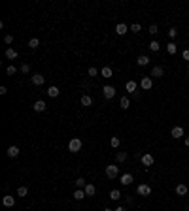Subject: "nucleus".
<instances>
[{"label":"nucleus","instance_id":"obj_1","mask_svg":"<svg viewBox=\"0 0 189 211\" xmlns=\"http://www.w3.org/2000/svg\"><path fill=\"white\" fill-rule=\"evenodd\" d=\"M117 175H119V166H117V164L106 166V177H108V179H115Z\"/></svg>","mask_w":189,"mask_h":211},{"label":"nucleus","instance_id":"obj_2","mask_svg":"<svg viewBox=\"0 0 189 211\" xmlns=\"http://www.w3.org/2000/svg\"><path fill=\"white\" fill-rule=\"evenodd\" d=\"M68 151H72V153H80V151H81V139H80V138H72V139H70V143H68Z\"/></svg>","mask_w":189,"mask_h":211},{"label":"nucleus","instance_id":"obj_3","mask_svg":"<svg viewBox=\"0 0 189 211\" xmlns=\"http://www.w3.org/2000/svg\"><path fill=\"white\" fill-rule=\"evenodd\" d=\"M140 87H142L144 90H150L151 87H153V81H151V77H148V75H144L142 79H140Z\"/></svg>","mask_w":189,"mask_h":211},{"label":"nucleus","instance_id":"obj_4","mask_svg":"<svg viewBox=\"0 0 189 211\" xmlns=\"http://www.w3.org/2000/svg\"><path fill=\"white\" fill-rule=\"evenodd\" d=\"M46 108H47V104L44 102V100H36L32 104V109L36 111V113H42V111H46Z\"/></svg>","mask_w":189,"mask_h":211},{"label":"nucleus","instance_id":"obj_5","mask_svg":"<svg viewBox=\"0 0 189 211\" xmlns=\"http://www.w3.org/2000/svg\"><path fill=\"white\" fill-rule=\"evenodd\" d=\"M102 94H104V98H114L115 96V89L112 87V85H106V87H102Z\"/></svg>","mask_w":189,"mask_h":211},{"label":"nucleus","instance_id":"obj_6","mask_svg":"<svg viewBox=\"0 0 189 211\" xmlns=\"http://www.w3.org/2000/svg\"><path fill=\"white\" fill-rule=\"evenodd\" d=\"M136 192H138V196H150L151 194V187L150 185H138Z\"/></svg>","mask_w":189,"mask_h":211},{"label":"nucleus","instance_id":"obj_7","mask_svg":"<svg viewBox=\"0 0 189 211\" xmlns=\"http://www.w3.org/2000/svg\"><path fill=\"white\" fill-rule=\"evenodd\" d=\"M30 81H32V85H36V87H40V85H44V81H46V77L42 75V74H34L32 77H30Z\"/></svg>","mask_w":189,"mask_h":211},{"label":"nucleus","instance_id":"obj_8","mask_svg":"<svg viewBox=\"0 0 189 211\" xmlns=\"http://www.w3.org/2000/svg\"><path fill=\"white\" fill-rule=\"evenodd\" d=\"M170 136L174 139H180V138H184V128L181 126H174V128L170 130Z\"/></svg>","mask_w":189,"mask_h":211},{"label":"nucleus","instance_id":"obj_9","mask_svg":"<svg viewBox=\"0 0 189 211\" xmlns=\"http://www.w3.org/2000/svg\"><path fill=\"white\" fill-rule=\"evenodd\" d=\"M140 160H142V164H144V166H153V162H155V158H153L150 153L142 154V158H140Z\"/></svg>","mask_w":189,"mask_h":211},{"label":"nucleus","instance_id":"obj_10","mask_svg":"<svg viewBox=\"0 0 189 211\" xmlns=\"http://www.w3.org/2000/svg\"><path fill=\"white\" fill-rule=\"evenodd\" d=\"M6 154H8L10 158H15L17 154H19V147H17V145H10L8 151H6Z\"/></svg>","mask_w":189,"mask_h":211},{"label":"nucleus","instance_id":"obj_11","mask_svg":"<svg viewBox=\"0 0 189 211\" xmlns=\"http://www.w3.org/2000/svg\"><path fill=\"white\" fill-rule=\"evenodd\" d=\"M119 181H121V185L127 187V185H131V183L134 181V179H132V173H123L121 177H119Z\"/></svg>","mask_w":189,"mask_h":211},{"label":"nucleus","instance_id":"obj_12","mask_svg":"<svg viewBox=\"0 0 189 211\" xmlns=\"http://www.w3.org/2000/svg\"><path fill=\"white\" fill-rule=\"evenodd\" d=\"M151 75H153V77H163V75H165L163 66H153V68H151Z\"/></svg>","mask_w":189,"mask_h":211},{"label":"nucleus","instance_id":"obj_13","mask_svg":"<svg viewBox=\"0 0 189 211\" xmlns=\"http://www.w3.org/2000/svg\"><path fill=\"white\" fill-rule=\"evenodd\" d=\"M72 198L74 200H83V198H85V191H83V188H76V191H74V194H72Z\"/></svg>","mask_w":189,"mask_h":211},{"label":"nucleus","instance_id":"obj_14","mask_svg":"<svg viewBox=\"0 0 189 211\" xmlns=\"http://www.w3.org/2000/svg\"><path fill=\"white\" fill-rule=\"evenodd\" d=\"M2 203H4L6 207H13V206H15V198H13V196H4Z\"/></svg>","mask_w":189,"mask_h":211},{"label":"nucleus","instance_id":"obj_15","mask_svg":"<svg viewBox=\"0 0 189 211\" xmlns=\"http://www.w3.org/2000/svg\"><path fill=\"white\" fill-rule=\"evenodd\" d=\"M115 32L119 34V36H123V34H127V32H129V26L125 25V23H119V25L115 26Z\"/></svg>","mask_w":189,"mask_h":211},{"label":"nucleus","instance_id":"obj_16","mask_svg":"<svg viewBox=\"0 0 189 211\" xmlns=\"http://www.w3.org/2000/svg\"><path fill=\"white\" fill-rule=\"evenodd\" d=\"M136 81H127V85H125V89H127V93L129 94H134L136 93Z\"/></svg>","mask_w":189,"mask_h":211},{"label":"nucleus","instance_id":"obj_17","mask_svg":"<svg viewBox=\"0 0 189 211\" xmlns=\"http://www.w3.org/2000/svg\"><path fill=\"white\" fill-rule=\"evenodd\" d=\"M136 62H138V66H148L150 64V57L148 55H140V57L136 59Z\"/></svg>","mask_w":189,"mask_h":211},{"label":"nucleus","instance_id":"obj_18","mask_svg":"<svg viewBox=\"0 0 189 211\" xmlns=\"http://www.w3.org/2000/svg\"><path fill=\"white\" fill-rule=\"evenodd\" d=\"M83 191H85V196H95V192H96V187H95V185H91V183H87Z\"/></svg>","mask_w":189,"mask_h":211},{"label":"nucleus","instance_id":"obj_19","mask_svg":"<svg viewBox=\"0 0 189 211\" xmlns=\"http://www.w3.org/2000/svg\"><path fill=\"white\" fill-rule=\"evenodd\" d=\"M81 106H85V108L93 106V98H91L89 94H83V96H81Z\"/></svg>","mask_w":189,"mask_h":211},{"label":"nucleus","instance_id":"obj_20","mask_svg":"<svg viewBox=\"0 0 189 211\" xmlns=\"http://www.w3.org/2000/svg\"><path fill=\"white\" fill-rule=\"evenodd\" d=\"M129 106H131L129 96H123L121 100H119V108H121V109H129Z\"/></svg>","mask_w":189,"mask_h":211},{"label":"nucleus","instance_id":"obj_21","mask_svg":"<svg viewBox=\"0 0 189 211\" xmlns=\"http://www.w3.org/2000/svg\"><path fill=\"white\" fill-rule=\"evenodd\" d=\"M6 59H10V60H13V59H17V51L15 49H6Z\"/></svg>","mask_w":189,"mask_h":211},{"label":"nucleus","instance_id":"obj_22","mask_svg":"<svg viewBox=\"0 0 189 211\" xmlns=\"http://www.w3.org/2000/svg\"><path fill=\"white\" fill-rule=\"evenodd\" d=\"M47 94H49L51 98H57V96L61 94V90H59L57 87H49V89H47Z\"/></svg>","mask_w":189,"mask_h":211},{"label":"nucleus","instance_id":"obj_23","mask_svg":"<svg viewBox=\"0 0 189 211\" xmlns=\"http://www.w3.org/2000/svg\"><path fill=\"white\" fill-rule=\"evenodd\" d=\"M115 160H117V162H125V160H127V153L117 151V153H115Z\"/></svg>","mask_w":189,"mask_h":211},{"label":"nucleus","instance_id":"obj_24","mask_svg":"<svg viewBox=\"0 0 189 211\" xmlns=\"http://www.w3.org/2000/svg\"><path fill=\"white\" fill-rule=\"evenodd\" d=\"M176 194L185 196V194H187V185H178V187H176Z\"/></svg>","mask_w":189,"mask_h":211},{"label":"nucleus","instance_id":"obj_25","mask_svg":"<svg viewBox=\"0 0 189 211\" xmlns=\"http://www.w3.org/2000/svg\"><path fill=\"white\" fill-rule=\"evenodd\" d=\"M150 49H151V51H153V53H157V51H159V49H161V44H159V41H157V40H153V41H150Z\"/></svg>","mask_w":189,"mask_h":211},{"label":"nucleus","instance_id":"obj_26","mask_svg":"<svg viewBox=\"0 0 189 211\" xmlns=\"http://www.w3.org/2000/svg\"><path fill=\"white\" fill-rule=\"evenodd\" d=\"M112 74H114V72H112V68H110V66H104V68H102V77L110 79V77H112Z\"/></svg>","mask_w":189,"mask_h":211},{"label":"nucleus","instance_id":"obj_27","mask_svg":"<svg viewBox=\"0 0 189 211\" xmlns=\"http://www.w3.org/2000/svg\"><path fill=\"white\" fill-rule=\"evenodd\" d=\"M27 194H29V188H27V187H19V188H17V196H21V198H27Z\"/></svg>","mask_w":189,"mask_h":211},{"label":"nucleus","instance_id":"obj_28","mask_svg":"<svg viewBox=\"0 0 189 211\" xmlns=\"http://www.w3.org/2000/svg\"><path fill=\"white\" fill-rule=\"evenodd\" d=\"M166 51H169L170 55H176V51H178V47H176V44L174 41H170L169 45H166Z\"/></svg>","mask_w":189,"mask_h":211},{"label":"nucleus","instance_id":"obj_29","mask_svg":"<svg viewBox=\"0 0 189 211\" xmlns=\"http://www.w3.org/2000/svg\"><path fill=\"white\" fill-rule=\"evenodd\" d=\"M74 183H76V188H85V185H87V183H85V179H83V177H78V179H76Z\"/></svg>","mask_w":189,"mask_h":211},{"label":"nucleus","instance_id":"obj_30","mask_svg":"<svg viewBox=\"0 0 189 211\" xmlns=\"http://www.w3.org/2000/svg\"><path fill=\"white\" fill-rule=\"evenodd\" d=\"M110 198L117 202V200H119V198H121V192H119V191H117V188H114V191H112V192H110Z\"/></svg>","mask_w":189,"mask_h":211},{"label":"nucleus","instance_id":"obj_31","mask_svg":"<svg viewBox=\"0 0 189 211\" xmlns=\"http://www.w3.org/2000/svg\"><path fill=\"white\" fill-rule=\"evenodd\" d=\"M119 143H121V139L117 138V136H114V138L110 139V145H112V147H115V149H117V147H119Z\"/></svg>","mask_w":189,"mask_h":211},{"label":"nucleus","instance_id":"obj_32","mask_svg":"<svg viewBox=\"0 0 189 211\" xmlns=\"http://www.w3.org/2000/svg\"><path fill=\"white\" fill-rule=\"evenodd\" d=\"M38 45H40V40H38V38H32V40L29 41V47H30V49H36Z\"/></svg>","mask_w":189,"mask_h":211},{"label":"nucleus","instance_id":"obj_33","mask_svg":"<svg viewBox=\"0 0 189 211\" xmlns=\"http://www.w3.org/2000/svg\"><path fill=\"white\" fill-rule=\"evenodd\" d=\"M87 74H89V77H96V75H99V70H96L95 66H91V68L87 70Z\"/></svg>","mask_w":189,"mask_h":211},{"label":"nucleus","instance_id":"obj_34","mask_svg":"<svg viewBox=\"0 0 189 211\" xmlns=\"http://www.w3.org/2000/svg\"><path fill=\"white\" fill-rule=\"evenodd\" d=\"M19 70H21V72H23V74H29V72H30V66L27 64V62H23V64L19 66Z\"/></svg>","mask_w":189,"mask_h":211},{"label":"nucleus","instance_id":"obj_35","mask_svg":"<svg viewBox=\"0 0 189 211\" xmlns=\"http://www.w3.org/2000/svg\"><path fill=\"white\" fill-rule=\"evenodd\" d=\"M131 30H132V32H134V34H136V32H140V30H142V26H140L138 23H132V26H131Z\"/></svg>","mask_w":189,"mask_h":211},{"label":"nucleus","instance_id":"obj_36","mask_svg":"<svg viewBox=\"0 0 189 211\" xmlns=\"http://www.w3.org/2000/svg\"><path fill=\"white\" fill-rule=\"evenodd\" d=\"M148 32L151 34V36H155V34L159 32V29H157V25H151V26H150V30H148Z\"/></svg>","mask_w":189,"mask_h":211},{"label":"nucleus","instance_id":"obj_37","mask_svg":"<svg viewBox=\"0 0 189 211\" xmlns=\"http://www.w3.org/2000/svg\"><path fill=\"white\" fill-rule=\"evenodd\" d=\"M176 36H178V30H176V29H169V38H172V40H174Z\"/></svg>","mask_w":189,"mask_h":211},{"label":"nucleus","instance_id":"obj_38","mask_svg":"<svg viewBox=\"0 0 189 211\" xmlns=\"http://www.w3.org/2000/svg\"><path fill=\"white\" fill-rule=\"evenodd\" d=\"M6 72H8V75H13V74L17 72V68L15 66H8V68H6Z\"/></svg>","mask_w":189,"mask_h":211},{"label":"nucleus","instance_id":"obj_39","mask_svg":"<svg viewBox=\"0 0 189 211\" xmlns=\"http://www.w3.org/2000/svg\"><path fill=\"white\" fill-rule=\"evenodd\" d=\"M4 41H6V44H11V41H13V36H11V34H6V36H4Z\"/></svg>","mask_w":189,"mask_h":211},{"label":"nucleus","instance_id":"obj_40","mask_svg":"<svg viewBox=\"0 0 189 211\" xmlns=\"http://www.w3.org/2000/svg\"><path fill=\"white\" fill-rule=\"evenodd\" d=\"M181 57H184V60H187V62H189V49H185V51L181 53Z\"/></svg>","mask_w":189,"mask_h":211},{"label":"nucleus","instance_id":"obj_41","mask_svg":"<svg viewBox=\"0 0 189 211\" xmlns=\"http://www.w3.org/2000/svg\"><path fill=\"white\" fill-rule=\"evenodd\" d=\"M114 211H127L125 207H117V209H114Z\"/></svg>","mask_w":189,"mask_h":211},{"label":"nucleus","instance_id":"obj_42","mask_svg":"<svg viewBox=\"0 0 189 211\" xmlns=\"http://www.w3.org/2000/svg\"><path fill=\"white\" fill-rule=\"evenodd\" d=\"M185 147H189V136L185 138Z\"/></svg>","mask_w":189,"mask_h":211},{"label":"nucleus","instance_id":"obj_43","mask_svg":"<svg viewBox=\"0 0 189 211\" xmlns=\"http://www.w3.org/2000/svg\"><path fill=\"white\" fill-rule=\"evenodd\" d=\"M104 211H114V209H110V207H106V209H104Z\"/></svg>","mask_w":189,"mask_h":211},{"label":"nucleus","instance_id":"obj_44","mask_svg":"<svg viewBox=\"0 0 189 211\" xmlns=\"http://www.w3.org/2000/svg\"><path fill=\"white\" fill-rule=\"evenodd\" d=\"M187 79H189V74H187Z\"/></svg>","mask_w":189,"mask_h":211}]
</instances>
